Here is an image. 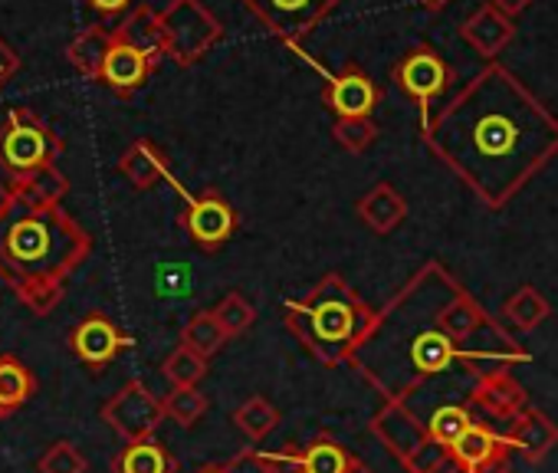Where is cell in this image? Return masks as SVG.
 I'll use <instances>...</instances> for the list:
<instances>
[{
	"mask_svg": "<svg viewBox=\"0 0 558 473\" xmlns=\"http://www.w3.org/2000/svg\"><path fill=\"white\" fill-rule=\"evenodd\" d=\"M161 372H165V378L171 381V388H197V381L207 375V359H204L201 352L187 349V345H178V349L165 359Z\"/></svg>",
	"mask_w": 558,
	"mask_h": 473,
	"instance_id": "obj_27",
	"label": "cell"
},
{
	"mask_svg": "<svg viewBox=\"0 0 558 473\" xmlns=\"http://www.w3.org/2000/svg\"><path fill=\"white\" fill-rule=\"evenodd\" d=\"M460 290L463 287L440 264H424L375 313L349 368H355L385 401L411 408L427 395L424 417L447 401L470 404L473 385L493 372V365L463 349L444 326V313Z\"/></svg>",
	"mask_w": 558,
	"mask_h": 473,
	"instance_id": "obj_1",
	"label": "cell"
},
{
	"mask_svg": "<svg viewBox=\"0 0 558 473\" xmlns=\"http://www.w3.org/2000/svg\"><path fill=\"white\" fill-rule=\"evenodd\" d=\"M37 391L34 372L17 355H0V414L24 408Z\"/></svg>",
	"mask_w": 558,
	"mask_h": 473,
	"instance_id": "obj_17",
	"label": "cell"
},
{
	"mask_svg": "<svg viewBox=\"0 0 558 473\" xmlns=\"http://www.w3.org/2000/svg\"><path fill=\"white\" fill-rule=\"evenodd\" d=\"M181 220H184V227H187V233H191V241H194L197 247H204V251L223 247V244L230 241V237H233V230H236V214H233V207H230L220 194H214V191L194 197V201L187 204V210H184Z\"/></svg>",
	"mask_w": 558,
	"mask_h": 473,
	"instance_id": "obj_9",
	"label": "cell"
},
{
	"mask_svg": "<svg viewBox=\"0 0 558 473\" xmlns=\"http://www.w3.org/2000/svg\"><path fill=\"white\" fill-rule=\"evenodd\" d=\"M430 473H476V470H470V466H466V463H463V460H460V457L450 450V453H447V457H444V460H440V463H437Z\"/></svg>",
	"mask_w": 558,
	"mask_h": 473,
	"instance_id": "obj_37",
	"label": "cell"
},
{
	"mask_svg": "<svg viewBox=\"0 0 558 473\" xmlns=\"http://www.w3.org/2000/svg\"><path fill=\"white\" fill-rule=\"evenodd\" d=\"M447 453H450V447H444V444H437V440L430 437V440H427V444H424V447H421V450L404 463V470H408V473H430V470H434Z\"/></svg>",
	"mask_w": 558,
	"mask_h": 473,
	"instance_id": "obj_34",
	"label": "cell"
},
{
	"mask_svg": "<svg viewBox=\"0 0 558 473\" xmlns=\"http://www.w3.org/2000/svg\"><path fill=\"white\" fill-rule=\"evenodd\" d=\"M207 411V395H201L197 388H171L165 398V414L178 424V427H194Z\"/></svg>",
	"mask_w": 558,
	"mask_h": 473,
	"instance_id": "obj_30",
	"label": "cell"
},
{
	"mask_svg": "<svg viewBox=\"0 0 558 473\" xmlns=\"http://www.w3.org/2000/svg\"><path fill=\"white\" fill-rule=\"evenodd\" d=\"M223 466L227 473H279L272 453H259V450H240Z\"/></svg>",
	"mask_w": 558,
	"mask_h": 473,
	"instance_id": "obj_33",
	"label": "cell"
},
{
	"mask_svg": "<svg viewBox=\"0 0 558 473\" xmlns=\"http://www.w3.org/2000/svg\"><path fill=\"white\" fill-rule=\"evenodd\" d=\"M424 135L437 158L489 207L512 201L558 155V119L506 70H486Z\"/></svg>",
	"mask_w": 558,
	"mask_h": 473,
	"instance_id": "obj_2",
	"label": "cell"
},
{
	"mask_svg": "<svg viewBox=\"0 0 558 473\" xmlns=\"http://www.w3.org/2000/svg\"><path fill=\"white\" fill-rule=\"evenodd\" d=\"M450 450H453L470 470H476V473H493V470L506 466L512 444H509L506 434L493 430L486 421H473V424L460 434V440H457Z\"/></svg>",
	"mask_w": 558,
	"mask_h": 473,
	"instance_id": "obj_12",
	"label": "cell"
},
{
	"mask_svg": "<svg viewBox=\"0 0 558 473\" xmlns=\"http://www.w3.org/2000/svg\"><path fill=\"white\" fill-rule=\"evenodd\" d=\"M89 4L102 14H119L122 8H129V0H89Z\"/></svg>",
	"mask_w": 558,
	"mask_h": 473,
	"instance_id": "obj_39",
	"label": "cell"
},
{
	"mask_svg": "<svg viewBox=\"0 0 558 473\" xmlns=\"http://www.w3.org/2000/svg\"><path fill=\"white\" fill-rule=\"evenodd\" d=\"M470 408H480L483 414H489L496 421H512L515 414H522L529 408V395L509 368H493L473 385Z\"/></svg>",
	"mask_w": 558,
	"mask_h": 473,
	"instance_id": "obj_11",
	"label": "cell"
},
{
	"mask_svg": "<svg viewBox=\"0 0 558 473\" xmlns=\"http://www.w3.org/2000/svg\"><path fill=\"white\" fill-rule=\"evenodd\" d=\"M89 247V233L63 207H31L17 197L14 210L0 220V280L24 306L47 316Z\"/></svg>",
	"mask_w": 558,
	"mask_h": 473,
	"instance_id": "obj_3",
	"label": "cell"
},
{
	"mask_svg": "<svg viewBox=\"0 0 558 473\" xmlns=\"http://www.w3.org/2000/svg\"><path fill=\"white\" fill-rule=\"evenodd\" d=\"M272 460L279 473H349L355 463L349 447H342L332 434H319L296 450H279Z\"/></svg>",
	"mask_w": 558,
	"mask_h": 473,
	"instance_id": "obj_10",
	"label": "cell"
},
{
	"mask_svg": "<svg viewBox=\"0 0 558 473\" xmlns=\"http://www.w3.org/2000/svg\"><path fill=\"white\" fill-rule=\"evenodd\" d=\"M470 424H473V411H470L466 401H447V404L434 408V411L424 417L427 434H430L437 444H444V447H453V444L460 440V434H463Z\"/></svg>",
	"mask_w": 558,
	"mask_h": 473,
	"instance_id": "obj_22",
	"label": "cell"
},
{
	"mask_svg": "<svg viewBox=\"0 0 558 473\" xmlns=\"http://www.w3.org/2000/svg\"><path fill=\"white\" fill-rule=\"evenodd\" d=\"M14 191H17V197H21L24 204H31V207H60V201H63L66 191H70V181H66V174H63L57 165H50V168H44V171H37V174L17 181Z\"/></svg>",
	"mask_w": 558,
	"mask_h": 473,
	"instance_id": "obj_20",
	"label": "cell"
},
{
	"mask_svg": "<svg viewBox=\"0 0 558 473\" xmlns=\"http://www.w3.org/2000/svg\"><path fill=\"white\" fill-rule=\"evenodd\" d=\"M14 204H17V191H14L11 184L0 181V220H4V217L14 210Z\"/></svg>",
	"mask_w": 558,
	"mask_h": 473,
	"instance_id": "obj_38",
	"label": "cell"
},
{
	"mask_svg": "<svg viewBox=\"0 0 558 473\" xmlns=\"http://www.w3.org/2000/svg\"><path fill=\"white\" fill-rule=\"evenodd\" d=\"M227 339H230V336L223 332L220 319H217L214 313H207V310L194 313V316L187 319V326L181 329V345H187V349L201 352L204 359L217 355V352L227 345Z\"/></svg>",
	"mask_w": 558,
	"mask_h": 473,
	"instance_id": "obj_23",
	"label": "cell"
},
{
	"mask_svg": "<svg viewBox=\"0 0 558 473\" xmlns=\"http://www.w3.org/2000/svg\"><path fill=\"white\" fill-rule=\"evenodd\" d=\"M116 40H122V44H129V47H138L142 53H155L158 47H161V40H165V27L148 14V11H138V14H132L129 21H125V27L116 34Z\"/></svg>",
	"mask_w": 558,
	"mask_h": 473,
	"instance_id": "obj_29",
	"label": "cell"
},
{
	"mask_svg": "<svg viewBox=\"0 0 558 473\" xmlns=\"http://www.w3.org/2000/svg\"><path fill=\"white\" fill-rule=\"evenodd\" d=\"M493 473H512L509 466H499V470H493Z\"/></svg>",
	"mask_w": 558,
	"mask_h": 473,
	"instance_id": "obj_42",
	"label": "cell"
},
{
	"mask_svg": "<svg viewBox=\"0 0 558 473\" xmlns=\"http://www.w3.org/2000/svg\"><path fill=\"white\" fill-rule=\"evenodd\" d=\"M372 135H375V129H368L362 119H345V122L339 125V138H342L349 148H362Z\"/></svg>",
	"mask_w": 558,
	"mask_h": 473,
	"instance_id": "obj_35",
	"label": "cell"
},
{
	"mask_svg": "<svg viewBox=\"0 0 558 473\" xmlns=\"http://www.w3.org/2000/svg\"><path fill=\"white\" fill-rule=\"evenodd\" d=\"M40 473H86V457L76 444L70 440H57L47 447V453L40 457Z\"/></svg>",
	"mask_w": 558,
	"mask_h": 473,
	"instance_id": "obj_31",
	"label": "cell"
},
{
	"mask_svg": "<svg viewBox=\"0 0 558 473\" xmlns=\"http://www.w3.org/2000/svg\"><path fill=\"white\" fill-rule=\"evenodd\" d=\"M506 437H509L512 450H519L529 463H542L558 444V424L545 411L525 408L522 414H515L509 421Z\"/></svg>",
	"mask_w": 558,
	"mask_h": 473,
	"instance_id": "obj_13",
	"label": "cell"
},
{
	"mask_svg": "<svg viewBox=\"0 0 558 473\" xmlns=\"http://www.w3.org/2000/svg\"><path fill=\"white\" fill-rule=\"evenodd\" d=\"M233 424H236L250 440H263L269 430H276L279 411H276L263 395H253V398H246V401L233 411Z\"/></svg>",
	"mask_w": 558,
	"mask_h": 473,
	"instance_id": "obj_26",
	"label": "cell"
},
{
	"mask_svg": "<svg viewBox=\"0 0 558 473\" xmlns=\"http://www.w3.org/2000/svg\"><path fill=\"white\" fill-rule=\"evenodd\" d=\"M165 417H168V414H165V401H161L145 381H138V378L125 381V385L102 404V421H106L125 444L151 440Z\"/></svg>",
	"mask_w": 558,
	"mask_h": 473,
	"instance_id": "obj_6",
	"label": "cell"
},
{
	"mask_svg": "<svg viewBox=\"0 0 558 473\" xmlns=\"http://www.w3.org/2000/svg\"><path fill=\"white\" fill-rule=\"evenodd\" d=\"M119 168H122V174H125L135 187H151V184H158L161 174H165V161H161V155L155 151V145H148V142H135V145L122 155Z\"/></svg>",
	"mask_w": 558,
	"mask_h": 473,
	"instance_id": "obj_24",
	"label": "cell"
},
{
	"mask_svg": "<svg viewBox=\"0 0 558 473\" xmlns=\"http://www.w3.org/2000/svg\"><path fill=\"white\" fill-rule=\"evenodd\" d=\"M148 73H151V57L148 53H142L138 47H129L122 40H112V50H109V57L102 63L99 80L109 89L129 96L132 89H138L148 80Z\"/></svg>",
	"mask_w": 558,
	"mask_h": 473,
	"instance_id": "obj_14",
	"label": "cell"
},
{
	"mask_svg": "<svg viewBox=\"0 0 558 473\" xmlns=\"http://www.w3.org/2000/svg\"><path fill=\"white\" fill-rule=\"evenodd\" d=\"M21 70V60H17V53L0 40V89H4L11 80H14V73Z\"/></svg>",
	"mask_w": 558,
	"mask_h": 473,
	"instance_id": "obj_36",
	"label": "cell"
},
{
	"mask_svg": "<svg viewBox=\"0 0 558 473\" xmlns=\"http://www.w3.org/2000/svg\"><path fill=\"white\" fill-rule=\"evenodd\" d=\"M250 4L276 27V31H303L310 27L332 0H250Z\"/></svg>",
	"mask_w": 558,
	"mask_h": 473,
	"instance_id": "obj_15",
	"label": "cell"
},
{
	"mask_svg": "<svg viewBox=\"0 0 558 473\" xmlns=\"http://www.w3.org/2000/svg\"><path fill=\"white\" fill-rule=\"evenodd\" d=\"M214 316L220 319V326H223V332H227V336H240V332H246V329L253 326V319H256L253 306H250L240 293H227V296L220 300V306L214 310Z\"/></svg>",
	"mask_w": 558,
	"mask_h": 473,
	"instance_id": "obj_32",
	"label": "cell"
},
{
	"mask_svg": "<svg viewBox=\"0 0 558 473\" xmlns=\"http://www.w3.org/2000/svg\"><path fill=\"white\" fill-rule=\"evenodd\" d=\"M401 86L411 93V96H417L421 102H430L440 89H444V83H447V70H444V63L437 60V57H430V53H414L404 66H401Z\"/></svg>",
	"mask_w": 558,
	"mask_h": 473,
	"instance_id": "obj_18",
	"label": "cell"
},
{
	"mask_svg": "<svg viewBox=\"0 0 558 473\" xmlns=\"http://www.w3.org/2000/svg\"><path fill=\"white\" fill-rule=\"evenodd\" d=\"M112 470L116 473H178V463L168 453V447L151 437V440L125 444L119 457L112 460Z\"/></svg>",
	"mask_w": 558,
	"mask_h": 473,
	"instance_id": "obj_16",
	"label": "cell"
},
{
	"mask_svg": "<svg viewBox=\"0 0 558 473\" xmlns=\"http://www.w3.org/2000/svg\"><path fill=\"white\" fill-rule=\"evenodd\" d=\"M283 313H287L283 316L287 329L326 368L349 365L359 339L375 319L365 300L339 274L319 280V287L306 300H290Z\"/></svg>",
	"mask_w": 558,
	"mask_h": 473,
	"instance_id": "obj_4",
	"label": "cell"
},
{
	"mask_svg": "<svg viewBox=\"0 0 558 473\" xmlns=\"http://www.w3.org/2000/svg\"><path fill=\"white\" fill-rule=\"evenodd\" d=\"M368 427H372V434L385 444V450H388L401 466L430 440L424 421H421L408 404H398V401H385V404L375 411V417L368 421Z\"/></svg>",
	"mask_w": 558,
	"mask_h": 473,
	"instance_id": "obj_7",
	"label": "cell"
},
{
	"mask_svg": "<svg viewBox=\"0 0 558 473\" xmlns=\"http://www.w3.org/2000/svg\"><path fill=\"white\" fill-rule=\"evenodd\" d=\"M112 40H116V37H109L106 31L89 27V31H83V34L70 44L66 57H70V63H73L83 76L99 80L102 63H106V57H109V50H112Z\"/></svg>",
	"mask_w": 558,
	"mask_h": 473,
	"instance_id": "obj_21",
	"label": "cell"
},
{
	"mask_svg": "<svg viewBox=\"0 0 558 473\" xmlns=\"http://www.w3.org/2000/svg\"><path fill=\"white\" fill-rule=\"evenodd\" d=\"M60 151H63L60 135L31 109H14L8 116V125L0 129V165L14 174V181H24L57 165Z\"/></svg>",
	"mask_w": 558,
	"mask_h": 473,
	"instance_id": "obj_5",
	"label": "cell"
},
{
	"mask_svg": "<svg viewBox=\"0 0 558 473\" xmlns=\"http://www.w3.org/2000/svg\"><path fill=\"white\" fill-rule=\"evenodd\" d=\"M349 473H375V470H372L365 460H359V457H355V463H352V470H349Z\"/></svg>",
	"mask_w": 558,
	"mask_h": 473,
	"instance_id": "obj_40",
	"label": "cell"
},
{
	"mask_svg": "<svg viewBox=\"0 0 558 473\" xmlns=\"http://www.w3.org/2000/svg\"><path fill=\"white\" fill-rule=\"evenodd\" d=\"M329 106L342 116V119H365L375 106V86L352 73V76H342L336 80V86L329 89Z\"/></svg>",
	"mask_w": 558,
	"mask_h": 473,
	"instance_id": "obj_19",
	"label": "cell"
},
{
	"mask_svg": "<svg viewBox=\"0 0 558 473\" xmlns=\"http://www.w3.org/2000/svg\"><path fill=\"white\" fill-rule=\"evenodd\" d=\"M129 345H132V339H129L106 313H89V316L70 332V349L76 352L80 362H86V365H93V368H106V365L116 362Z\"/></svg>",
	"mask_w": 558,
	"mask_h": 473,
	"instance_id": "obj_8",
	"label": "cell"
},
{
	"mask_svg": "<svg viewBox=\"0 0 558 473\" xmlns=\"http://www.w3.org/2000/svg\"><path fill=\"white\" fill-rule=\"evenodd\" d=\"M362 217H365L378 233H388V230L404 217V201H401L388 184H381L378 191H372V194L362 201Z\"/></svg>",
	"mask_w": 558,
	"mask_h": 473,
	"instance_id": "obj_28",
	"label": "cell"
},
{
	"mask_svg": "<svg viewBox=\"0 0 558 473\" xmlns=\"http://www.w3.org/2000/svg\"><path fill=\"white\" fill-rule=\"evenodd\" d=\"M194 473H227V466H223V463H220V466L210 463V466H201V470H194Z\"/></svg>",
	"mask_w": 558,
	"mask_h": 473,
	"instance_id": "obj_41",
	"label": "cell"
},
{
	"mask_svg": "<svg viewBox=\"0 0 558 473\" xmlns=\"http://www.w3.org/2000/svg\"><path fill=\"white\" fill-rule=\"evenodd\" d=\"M502 316H506L515 329L532 332V329H538V326L548 319V303L542 300V293H538L535 287H522L512 300H506Z\"/></svg>",
	"mask_w": 558,
	"mask_h": 473,
	"instance_id": "obj_25",
	"label": "cell"
}]
</instances>
